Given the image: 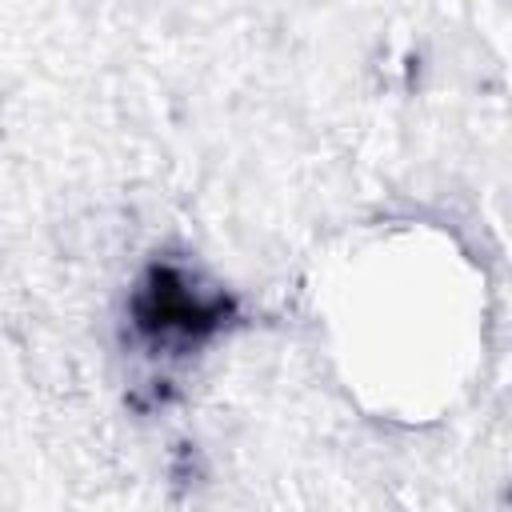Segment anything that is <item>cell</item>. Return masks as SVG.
I'll return each instance as SVG.
<instances>
[{
	"label": "cell",
	"instance_id": "cell-1",
	"mask_svg": "<svg viewBox=\"0 0 512 512\" xmlns=\"http://www.w3.org/2000/svg\"><path fill=\"white\" fill-rule=\"evenodd\" d=\"M136 316L144 328H204L220 316V308H200L172 272H156L136 304Z\"/></svg>",
	"mask_w": 512,
	"mask_h": 512
}]
</instances>
